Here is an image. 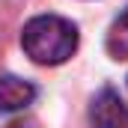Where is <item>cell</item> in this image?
I'll return each instance as SVG.
<instances>
[{"mask_svg": "<svg viewBox=\"0 0 128 128\" xmlns=\"http://www.w3.org/2000/svg\"><path fill=\"white\" fill-rule=\"evenodd\" d=\"M92 128H128V104L113 90H101L90 107Z\"/></svg>", "mask_w": 128, "mask_h": 128, "instance_id": "2", "label": "cell"}, {"mask_svg": "<svg viewBox=\"0 0 128 128\" xmlns=\"http://www.w3.org/2000/svg\"><path fill=\"white\" fill-rule=\"evenodd\" d=\"M9 128H39V122L36 119H18V122H12Z\"/></svg>", "mask_w": 128, "mask_h": 128, "instance_id": "5", "label": "cell"}, {"mask_svg": "<svg viewBox=\"0 0 128 128\" xmlns=\"http://www.w3.org/2000/svg\"><path fill=\"white\" fill-rule=\"evenodd\" d=\"M36 98V86L30 80H21L15 74H3L0 78V113H12V110H24Z\"/></svg>", "mask_w": 128, "mask_h": 128, "instance_id": "3", "label": "cell"}, {"mask_svg": "<svg viewBox=\"0 0 128 128\" xmlns=\"http://www.w3.org/2000/svg\"><path fill=\"white\" fill-rule=\"evenodd\" d=\"M104 45H107V54H110L113 60H128V9L122 15L113 18Z\"/></svg>", "mask_w": 128, "mask_h": 128, "instance_id": "4", "label": "cell"}, {"mask_svg": "<svg viewBox=\"0 0 128 128\" xmlns=\"http://www.w3.org/2000/svg\"><path fill=\"white\" fill-rule=\"evenodd\" d=\"M21 48L39 66H60L78 51V27L60 15H36L24 24Z\"/></svg>", "mask_w": 128, "mask_h": 128, "instance_id": "1", "label": "cell"}]
</instances>
